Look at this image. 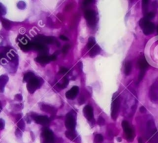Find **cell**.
I'll return each mask as SVG.
<instances>
[{"mask_svg":"<svg viewBox=\"0 0 158 143\" xmlns=\"http://www.w3.org/2000/svg\"><path fill=\"white\" fill-rule=\"evenodd\" d=\"M2 103H1V101H0V112H1V111H2Z\"/></svg>","mask_w":158,"mask_h":143,"instance_id":"cell-42","label":"cell"},{"mask_svg":"<svg viewBox=\"0 0 158 143\" xmlns=\"http://www.w3.org/2000/svg\"><path fill=\"white\" fill-rule=\"evenodd\" d=\"M17 126L19 129H20L21 131H23V130L25 129V123H24L23 120L22 119L20 120L17 124Z\"/></svg>","mask_w":158,"mask_h":143,"instance_id":"cell-26","label":"cell"},{"mask_svg":"<svg viewBox=\"0 0 158 143\" xmlns=\"http://www.w3.org/2000/svg\"><path fill=\"white\" fill-rule=\"evenodd\" d=\"M97 123H98V125H99L103 126L104 125V123H105V120H104V118H102V117H100V118H98Z\"/></svg>","mask_w":158,"mask_h":143,"instance_id":"cell-31","label":"cell"},{"mask_svg":"<svg viewBox=\"0 0 158 143\" xmlns=\"http://www.w3.org/2000/svg\"><path fill=\"white\" fill-rule=\"evenodd\" d=\"M140 111H141V113H144V112H146V108H145L144 106H142V107L140 108Z\"/></svg>","mask_w":158,"mask_h":143,"instance_id":"cell-38","label":"cell"},{"mask_svg":"<svg viewBox=\"0 0 158 143\" xmlns=\"http://www.w3.org/2000/svg\"><path fill=\"white\" fill-rule=\"evenodd\" d=\"M76 116L75 115H72V112L67 114L66 116V121H65V125L68 130H74L76 128Z\"/></svg>","mask_w":158,"mask_h":143,"instance_id":"cell-2","label":"cell"},{"mask_svg":"<svg viewBox=\"0 0 158 143\" xmlns=\"http://www.w3.org/2000/svg\"><path fill=\"white\" fill-rule=\"evenodd\" d=\"M35 41L39 42L43 44H49L52 43L54 41V39L51 36H46L43 35H38L35 37Z\"/></svg>","mask_w":158,"mask_h":143,"instance_id":"cell-8","label":"cell"},{"mask_svg":"<svg viewBox=\"0 0 158 143\" xmlns=\"http://www.w3.org/2000/svg\"><path fill=\"white\" fill-rule=\"evenodd\" d=\"M79 92V88L77 86L72 87V88L70 90H68L67 93H66V97L69 99H74L76 97V95L78 94Z\"/></svg>","mask_w":158,"mask_h":143,"instance_id":"cell-12","label":"cell"},{"mask_svg":"<svg viewBox=\"0 0 158 143\" xmlns=\"http://www.w3.org/2000/svg\"><path fill=\"white\" fill-rule=\"evenodd\" d=\"M120 110V98L113 99L111 107V116L113 120H116L118 116Z\"/></svg>","mask_w":158,"mask_h":143,"instance_id":"cell-5","label":"cell"},{"mask_svg":"<svg viewBox=\"0 0 158 143\" xmlns=\"http://www.w3.org/2000/svg\"><path fill=\"white\" fill-rule=\"evenodd\" d=\"M59 38H60L61 39H62V40H64V41H67V40H69V39L67 37H66L65 36H62L61 35L60 36H59Z\"/></svg>","mask_w":158,"mask_h":143,"instance_id":"cell-37","label":"cell"},{"mask_svg":"<svg viewBox=\"0 0 158 143\" xmlns=\"http://www.w3.org/2000/svg\"><path fill=\"white\" fill-rule=\"evenodd\" d=\"M67 84H68V79H67V77H64L62 84H57V86H58L59 88H60L63 89L67 86Z\"/></svg>","mask_w":158,"mask_h":143,"instance_id":"cell-25","label":"cell"},{"mask_svg":"<svg viewBox=\"0 0 158 143\" xmlns=\"http://www.w3.org/2000/svg\"><path fill=\"white\" fill-rule=\"evenodd\" d=\"M5 127V122L4 120L0 118V130H2Z\"/></svg>","mask_w":158,"mask_h":143,"instance_id":"cell-34","label":"cell"},{"mask_svg":"<svg viewBox=\"0 0 158 143\" xmlns=\"http://www.w3.org/2000/svg\"><path fill=\"white\" fill-rule=\"evenodd\" d=\"M69 71V70L67 68H66V67H60L59 68V74H65V73H67Z\"/></svg>","mask_w":158,"mask_h":143,"instance_id":"cell-32","label":"cell"},{"mask_svg":"<svg viewBox=\"0 0 158 143\" xmlns=\"http://www.w3.org/2000/svg\"><path fill=\"white\" fill-rule=\"evenodd\" d=\"M35 77V75H34L33 73L32 72H28L26 73L25 75H24L23 77V81L24 82H29L32 79H33Z\"/></svg>","mask_w":158,"mask_h":143,"instance_id":"cell-19","label":"cell"},{"mask_svg":"<svg viewBox=\"0 0 158 143\" xmlns=\"http://www.w3.org/2000/svg\"><path fill=\"white\" fill-rule=\"evenodd\" d=\"M2 23L3 27H4L6 30H10V28H11V23H10V22L9 21V20H6V19H2Z\"/></svg>","mask_w":158,"mask_h":143,"instance_id":"cell-21","label":"cell"},{"mask_svg":"<svg viewBox=\"0 0 158 143\" xmlns=\"http://www.w3.org/2000/svg\"><path fill=\"white\" fill-rule=\"evenodd\" d=\"M137 64H138V67H140L141 70H143V69H144L146 70V68L148 67V63H147V61H146L144 57H141L140 59L138 60V62H137Z\"/></svg>","mask_w":158,"mask_h":143,"instance_id":"cell-16","label":"cell"},{"mask_svg":"<svg viewBox=\"0 0 158 143\" xmlns=\"http://www.w3.org/2000/svg\"><path fill=\"white\" fill-rule=\"evenodd\" d=\"M145 71H146V70H144V69H143V70H141V71H140V74H139L138 80H137V83L141 82V80L143 79V77H144V74H145Z\"/></svg>","mask_w":158,"mask_h":143,"instance_id":"cell-27","label":"cell"},{"mask_svg":"<svg viewBox=\"0 0 158 143\" xmlns=\"http://www.w3.org/2000/svg\"><path fill=\"white\" fill-rule=\"evenodd\" d=\"M122 127L123 128V130H124L125 135H126L127 139L128 140H130V141H131L133 138V131L131 128L130 124L127 121H123L122 122Z\"/></svg>","mask_w":158,"mask_h":143,"instance_id":"cell-6","label":"cell"},{"mask_svg":"<svg viewBox=\"0 0 158 143\" xmlns=\"http://www.w3.org/2000/svg\"><path fill=\"white\" fill-rule=\"evenodd\" d=\"M100 52V47L99 46H94L90 51V56L91 57H93L99 54Z\"/></svg>","mask_w":158,"mask_h":143,"instance_id":"cell-18","label":"cell"},{"mask_svg":"<svg viewBox=\"0 0 158 143\" xmlns=\"http://www.w3.org/2000/svg\"><path fill=\"white\" fill-rule=\"evenodd\" d=\"M83 115L84 116L87 118L89 121H93V110L90 105H86L84 107L83 110Z\"/></svg>","mask_w":158,"mask_h":143,"instance_id":"cell-9","label":"cell"},{"mask_svg":"<svg viewBox=\"0 0 158 143\" xmlns=\"http://www.w3.org/2000/svg\"><path fill=\"white\" fill-rule=\"evenodd\" d=\"M80 66V71H82V68H83V65H82V63L80 62V63H79V67Z\"/></svg>","mask_w":158,"mask_h":143,"instance_id":"cell-40","label":"cell"},{"mask_svg":"<svg viewBox=\"0 0 158 143\" xmlns=\"http://www.w3.org/2000/svg\"><path fill=\"white\" fill-rule=\"evenodd\" d=\"M157 33H158V26H157Z\"/></svg>","mask_w":158,"mask_h":143,"instance_id":"cell-43","label":"cell"},{"mask_svg":"<svg viewBox=\"0 0 158 143\" xmlns=\"http://www.w3.org/2000/svg\"><path fill=\"white\" fill-rule=\"evenodd\" d=\"M138 142L139 143H144L143 142V140H142V139H141V138H139L138 139Z\"/></svg>","mask_w":158,"mask_h":143,"instance_id":"cell-41","label":"cell"},{"mask_svg":"<svg viewBox=\"0 0 158 143\" xmlns=\"http://www.w3.org/2000/svg\"><path fill=\"white\" fill-rule=\"evenodd\" d=\"M6 13V9L4 6V5H2L0 2V15H5Z\"/></svg>","mask_w":158,"mask_h":143,"instance_id":"cell-28","label":"cell"},{"mask_svg":"<svg viewBox=\"0 0 158 143\" xmlns=\"http://www.w3.org/2000/svg\"><path fill=\"white\" fill-rule=\"evenodd\" d=\"M131 71V63L130 62H127L125 63V68H124V72L125 74L128 75L130 74V73Z\"/></svg>","mask_w":158,"mask_h":143,"instance_id":"cell-23","label":"cell"},{"mask_svg":"<svg viewBox=\"0 0 158 143\" xmlns=\"http://www.w3.org/2000/svg\"><path fill=\"white\" fill-rule=\"evenodd\" d=\"M9 81V77L6 74L1 75L0 76V92L4 91L5 86Z\"/></svg>","mask_w":158,"mask_h":143,"instance_id":"cell-13","label":"cell"},{"mask_svg":"<svg viewBox=\"0 0 158 143\" xmlns=\"http://www.w3.org/2000/svg\"><path fill=\"white\" fill-rule=\"evenodd\" d=\"M35 61L39 63H46L49 61H50L51 60L50 57L47 56V55H41V56H39L38 57H36Z\"/></svg>","mask_w":158,"mask_h":143,"instance_id":"cell-14","label":"cell"},{"mask_svg":"<svg viewBox=\"0 0 158 143\" xmlns=\"http://www.w3.org/2000/svg\"><path fill=\"white\" fill-rule=\"evenodd\" d=\"M65 135H66V136H67V138H68L69 139H70V140H72V141H74L75 139L77 138V134H76V131H74V130H72V131H70V130H68V131H66V133H65Z\"/></svg>","mask_w":158,"mask_h":143,"instance_id":"cell-17","label":"cell"},{"mask_svg":"<svg viewBox=\"0 0 158 143\" xmlns=\"http://www.w3.org/2000/svg\"><path fill=\"white\" fill-rule=\"evenodd\" d=\"M69 49H70V45H65L62 48V53H67L68 52Z\"/></svg>","mask_w":158,"mask_h":143,"instance_id":"cell-33","label":"cell"},{"mask_svg":"<svg viewBox=\"0 0 158 143\" xmlns=\"http://www.w3.org/2000/svg\"><path fill=\"white\" fill-rule=\"evenodd\" d=\"M25 3L23 2V1H20V2H19L17 3V6L18 8L20 9H24L25 8Z\"/></svg>","mask_w":158,"mask_h":143,"instance_id":"cell-29","label":"cell"},{"mask_svg":"<svg viewBox=\"0 0 158 143\" xmlns=\"http://www.w3.org/2000/svg\"><path fill=\"white\" fill-rule=\"evenodd\" d=\"M104 141V137L100 134H98L94 138V143H102Z\"/></svg>","mask_w":158,"mask_h":143,"instance_id":"cell-24","label":"cell"},{"mask_svg":"<svg viewBox=\"0 0 158 143\" xmlns=\"http://www.w3.org/2000/svg\"><path fill=\"white\" fill-rule=\"evenodd\" d=\"M15 98H16V100L17 101H22V95L20 94H16V96H15Z\"/></svg>","mask_w":158,"mask_h":143,"instance_id":"cell-36","label":"cell"},{"mask_svg":"<svg viewBox=\"0 0 158 143\" xmlns=\"http://www.w3.org/2000/svg\"><path fill=\"white\" fill-rule=\"evenodd\" d=\"M41 110H43V112H47V113H50V114H56V112L57 110L55 109L53 107L50 105H48V104H43L41 106Z\"/></svg>","mask_w":158,"mask_h":143,"instance_id":"cell-15","label":"cell"},{"mask_svg":"<svg viewBox=\"0 0 158 143\" xmlns=\"http://www.w3.org/2000/svg\"><path fill=\"white\" fill-rule=\"evenodd\" d=\"M85 18L87 20L88 25L90 26H93L96 23V13L93 10H87L85 12Z\"/></svg>","mask_w":158,"mask_h":143,"instance_id":"cell-4","label":"cell"},{"mask_svg":"<svg viewBox=\"0 0 158 143\" xmlns=\"http://www.w3.org/2000/svg\"><path fill=\"white\" fill-rule=\"evenodd\" d=\"M50 60L51 61H56V60H57L56 55H52V56H50Z\"/></svg>","mask_w":158,"mask_h":143,"instance_id":"cell-39","label":"cell"},{"mask_svg":"<svg viewBox=\"0 0 158 143\" xmlns=\"http://www.w3.org/2000/svg\"><path fill=\"white\" fill-rule=\"evenodd\" d=\"M43 84V80L39 77H34L27 83V90L29 93H34Z\"/></svg>","mask_w":158,"mask_h":143,"instance_id":"cell-1","label":"cell"},{"mask_svg":"<svg viewBox=\"0 0 158 143\" xmlns=\"http://www.w3.org/2000/svg\"><path fill=\"white\" fill-rule=\"evenodd\" d=\"M154 16H155V14H154V12H149V13H146V16H145V17H146V19H147V20H150V19H152V18H154Z\"/></svg>","mask_w":158,"mask_h":143,"instance_id":"cell-30","label":"cell"},{"mask_svg":"<svg viewBox=\"0 0 158 143\" xmlns=\"http://www.w3.org/2000/svg\"><path fill=\"white\" fill-rule=\"evenodd\" d=\"M16 135L17 137L19 138H21L22 137V131L20 129H19V128H17L16 131Z\"/></svg>","mask_w":158,"mask_h":143,"instance_id":"cell-35","label":"cell"},{"mask_svg":"<svg viewBox=\"0 0 158 143\" xmlns=\"http://www.w3.org/2000/svg\"><path fill=\"white\" fill-rule=\"evenodd\" d=\"M20 47L23 50H31V42L29 41V39L25 36H20L18 38Z\"/></svg>","mask_w":158,"mask_h":143,"instance_id":"cell-7","label":"cell"},{"mask_svg":"<svg viewBox=\"0 0 158 143\" xmlns=\"http://www.w3.org/2000/svg\"><path fill=\"white\" fill-rule=\"evenodd\" d=\"M95 43H96V40H95V39H94L93 37L89 38V40H88L87 43L88 49H92V48L95 46Z\"/></svg>","mask_w":158,"mask_h":143,"instance_id":"cell-20","label":"cell"},{"mask_svg":"<svg viewBox=\"0 0 158 143\" xmlns=\"http://www.w3.org/2000/svg\"><path fill=\"white\" fill-rule=\"evenodd\" d=\"M35 121L36 123L39 124V125H46L49 123V118L46 116H42V115H33Z\"/></svg>","mask_w":158,"mask_h":143,"instance_id":"cell-10","label":"cell"},{"mask_svg":"<svg viewBox=\"0 0 158 143\" xmlns=\"http://www.w3.org/2000/svg\"><path fill=\"white\" fill-rule=\"evenodd\" d=\"M154 29H155V26H154V24L153 23H151L150 21L147 22L146 24L144 25V26L142 28L143 32L145 35H150L154 31Z\"/></svg>","mask_w":158,"mask_h":143,"instance_id":"cell-11","label":"cell"},{"mask_svg":"<svg viewBox=\"0 0 158 143\" xmlns=\"http://www.w3.org/2000/svg\"><path fill=\"white\" fill-rule=\"evenodd\" d=\"M148 140L150 143H158V133L150 136L148 138Z\"/></svg>","mask_w":158,"mask_h":143,"instance_id":"cell-22","label":"cell"},{"mask_svg":"<svg viewBox=\"0 0 158 143\" xmlns=\"http://www.w3.org/2000/svg\"><path fill=\"white\" fill-rule=\"evenodd\" d=\"M42 139H43L42 143H54V135L53 131L49 128H45L43 130L42 133Z\"/></svg>","mask_w":158,"mask_h":143,"instance_id":"cell-3","label":"cell"}]
</instances>
